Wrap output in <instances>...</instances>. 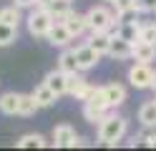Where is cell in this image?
<instances>
[{"label": "cell", "instance_id": "3957f363", "mask_svg": "<svg viewBox=\"0 0 156 151\" xmlns=\"http://www.w3.org/2000/svg\"><path fill=\"white\" fill-rule=\"evenodd\" d=\"M86 20H88L91 33H103V30L116 20V10L106 8V5H93L88 13H86Z\"/></svg>", "mask_w": 156, "mask_h": 151}, {"label": "cell", "instance_id": "6da1fadb", "mask_svg": "<svg viewBox=\"0 0 156 151\" xmlns=\"http://www.w3.org/2000/svg\"><path fill=\"white\" fill-rule=\"evenodd\" d=\"M126 128H129V121H126L123 116L106 113V118L98 124V141L106 144V146H116L126 136Z\"/></svg>", "mask_w": 156, "mask_h": 151}, {"label": "cell", "instance_id": "9c48e42d", "mask_svg": "<svg viewBox=\"0 0 156 151\" xmlns=\"http://www.w3.org/2000/svg\"><path fill=\"white\" fill-rule=\"evenodd\" d=\"M73 141H76V131H73V126L61 124V126L53 128V141H51V144H53L55 149H71Z\"/></svg>", "mask_w": 156, "mask_h": 151}, {"label": "cell", "instance_id": "7c38bea8", "mask_svg": "<svg viewBox=\"0 0 156 151\" xmlns=\"http://www.w3.org/2000/svg\"><path fill=\"white\" fill-rule=\"evenodd\" d=\"M133 58L141 60V63H151V60H156V43L136 40V43H133Z\"/></svg>", "mask_w": 156, "mask_h": 151}, {"label": "cell", "instance_id": "4316f807", "mask_svg": "<svg viewBox=\"0 0 156 151\" xmlns=\"http://www.w3.org/2000/svg\"><path fill=\"white\" fill-rule=\"evenodd\" d=\"M139 40L156 43V23H151V25H141V35H139Z\"/></svg>", "mask_w": 156, "mask_h": 151}, {"label": "cell", "instance_id": "d6a6232c", "mask_svg": "<svg viewBox=\"0 0 156 151\" xmlns=\"http://www.w3.org/2000/svg\"><path fill=\"white\" fill-rule=\"evenodd\" d=\"M144 138H146V146L156 149V134H154V136H144Z\"/></svg>", "mask_w": 156, "mask_h": 151}, {"label": "cell", "instance_id": "4dcf8cb0", "mask_svg": "<svg viewBox=\"0 0 156 151\" xmlns=\"http://www.w3.org/2000/svg\"><path fill=\"white\" fill-rule=\"evenodd\" d=\"M18 8H35V0H13Z\"/></svg>", "mask_w": 156, "mask_h": 151}, {"label": "cell", "instance_id": "484cf974", "mask_svg": "<svg viewBox=\"0 0 156 151\" xmlns=\"http://www.w3.org/2000/svg\"><path fill=\"white\" fill-rule=\"evenodd\" d=\"M106 113H108V111H103V108L93 106V103H83V116H86L88 124H101V121L106 118Z\"/></svg>", "mask_w": 156, "mask_h": 151}, {"label": "cell", "instance_id": "836d02e7", "mask_svg": "<svg viewBox=\"0 0 156 151\" xmlns=\"http://www.w3.org/2000/svg\"><path fill=\"white\" fill-rule=\"evenodd\" d=\"M53 0H35V8H48Z\"/></svg>", "mask_w": 156, "mask_h": 151}, {"label": "cell", "instance_id": "8992f818", "mask_svg": "<svg viewBox=\"0 0 156 151\" xmlns=\"http://www.w3.org/2000/svg\"><path fill=\"white\" fill-rule=\"evenodd\" d=\"M45 40L51 45H58V48H66V45H71L73 43V33L66 28V23H53L51 30H48V35Z\"/></svg>", "mask_w": 156, "mask_h": 151}, {"label": "cell", "instance_id": "83f0119b", "mask_svg": "<svg viewBox=\"0 0 156 151\" xmlns=\"http://www.w3.org/2000/svg\"><path fill=\"white\" fill-rule=\"evenodd\" d=\"M139 13H156V0H136Z\"/></svg>", "mask_w": 156, "mask_h": 151}, {"label": "cell", "instance_id": "8fae6325", "mask_svg": "<svg viewBox=\"0 0 156 151\" xmlns=\"http://www.w3.org/2000/svg\"><path fill=\"white\" fill-rule=\"evenodd\" d=\"M108 56L116 58V60H126V58H133V43L123 38H111V48H108Z\"/></svg>", "mask_w": 156, "mask_h": 151}, {"label": "cell", "instance_id": "2e32d148", "mask_svg": "<svg viewBox=\"0 0 156 151\" xmlns=\"http://www.w3.org/2000/svg\"><path fill=\"white\" fill-rule=\"evenodd\" d=\"M88 45L96 50V53H101V56H108V48H111V35L106 33H91L88 38Z\"/></svg>", "mask_w": 156, "mask_h": 151}, {"label": "cell", "instance_id": "ba28073f", "mask_svg": "<svg viewBox=\"0 0 156 151\" xmlns=\"http://www.w3.org/2000/svg\"><path fill=\"white\" fill-rule=\"evenodd\" d=\"M43 83L51 88L58 98H61L63 93H68V73H66V70H61V68L51 70V73L45 76V81H43Z\"/></svg>", "mask_w": 156, "mask_h": 151}, {"label": "cell", "instance_id": "9a60e30c", "mask_svg": "<svg viewBox=\"0 0 156 151\" xmlns=\"http://www.w3.org/2000/svg\"><path fill=\"white\" fill-rule=\"evenodd\" d=\"M139 121H141V126H146V128L156 126V98L146 101V103L139 108Z\"/></svg>", "mask_w": 156, "mask_h": 151}, {"label": "cell", "instance_id": "cb8c5ba5", "mask_svg": "<svg viewBox=\"0 0 156 151\" xmlns=\"http://www.w3.org/2000/svg\"><path fill=\"white\" fill-rule=\"evenodd\" d=\"M83 103H93V106H98V108H103V111H108V108H111L108 98H106V88H103V86H96V88H93V93L88 96V101H83Z\"/></svg>", "mask_w": 156, "mask_h": 151}, {"label": "cell", "instance_id": "30bf717a", "mask_svg": "<svg viewBox=\"0 0 156 151\" xmlns=\"http://www.w3.org/2000/svg\"><path fill=\"white\" fill-rule=\"evenodd\" d=\"M66 28L73 33V38H78V35H83L86 30H88V20H86V13H78V10H73L71 8V13L66 15Z\"/></svg>", "mask_w": 156, "mask_h": 151}, {"label": "cell", "instance_id": "7402d4cb", "mask_svg": "<svg viewBox=\"0 0 156 151\" xmlns=\"http://www.w3.org/2000/svg\"><path fill=\"white\" fill-rule=\"evenodd\" d=\"M139 35H141V23H136V20H131V23H121L119 38L129 40V43H136V40H139Z\"/></svg>", "mask_w": 156, "mask_h": 151}, {"label": "cell", "instance_id": "d590c367", "mask_svg": "<svg viewBox=\"0 0 156 151\" xmlns=\"http://www.w3.org/2000/svg\"><path fill=\"white\" fill-rule=\"evenodd\" d=\"M106 3H111V5H113V3H116V0H106Z\"/></svg>", "mask_w": 156, "mask_h": 151}, {"label": "cell", "instance_id": "e575fe53", "mask_svg": "<svg viewBox=\"0 0 156 151\" xmlns=\"http://www.w3.org/2000/svg\"><path fill=\"white\" fill-rule=\"evenodd\" d=\"M151 88H154V91H156V73H154V86H151Z\"/></svg>", "mask_w": 156, "mask_h": 151}, {"label": "cell", "instance_id": "f1b7e54d", "mask_svg": "<svg viewBox=\"0 0 156 151\" xmlns=\"http://www.w3.org/2000/svg\"><path fill=\"white\" fill-rule=\"evenodd\" d=\"M133 8H136V0H116L113 3L116 13H126V10H133Z\"/></svg>", "mask_w": 156, "mask_h": 151}, {"label": "cell", "instance_id": "52a82bcc", "mask_svg": "<svg viewBox=\"0 0 156 151\" xmlns=\"http://www.w3.org/2000/svg\"><path fill=\"white\" fill-rule=\"evenodd\" d=\"M76 58H78V66H81V70H91V68L98 66L101 53H96V50H93L88 43H83V45H76Z\"/></svg>", "mask_w": 156, "mask_h": 151}, {"label": "cell", "instance_id": "f546056e", "mask_svg": "<svg viewBox=\"0 0 156 151\" xmlns=\"http://www.w3.org/2000/svg\"><path fill=\"white\" fill-rule=\"evenodd\" d=\"M136 13H139V10L133 8V10H126V13H116V18H119L121 23H131V20L136 18Z\"/></svg>", "mask_w": 156, "mask_h": 151}, {"label": "cell", "instance_id": "603a6c76", "mask_svg": "<svg viewBox=\"0 0 156 151\" xmlns=\"http://www.w3.org/2000/svg\"><path fill=\"white\" fill-rule=\"evenodd\" d=\"M18 40V28L15 25H8L0 20V48H5V45H13Z\"/></svg>", "mask_w": 156, "mask_h": 151}, {"label": "cell", "instance_id": "5b68a950", "mask_svg": "<svg viewBox=\"0 0 156 151\" xmlns=\"http://www.w3.org/2000/svg\"><path fill=\"white\" fill-rule=\"evenodd\" d=\"M93 88L96 86H91L88 81L81 76V70H78V73H68V93H71L76 101H88V96L93 93Z\"/></svg>", "mask_w": 156, "mask_h": 151}, {"label": "cell", "instance_id": "d4e9b609", "mask_svg": "<svg viewBox=\"0 0 156 151\" xmlns=\"http://www.w3.org/2000/svg\"><path fill=\"white\" fill-rule=\"evenodd\" d=\"M0 20H3V23H8V25H15L18 28V23H20V8H18L15 3L13 5H8V8H3L0 10Z\"/></svg>", "mask_w": 156, "mask_h": 151}, {"label": "cell", "instance_id": "ffe728a7", "mask_svg": "<svg viewBox=\"0 0 156 151\" xmlns=\"http://www.w3.org/2000/svg\"><path fill=\"white\" fill-rule=\"evenodd\" d=\"M43 146H48V141L41 134H25L18 138V149H43Z\"/></svg>", "mask_w": 156, "mask_h": 151}, {"label": "cell", "instance_id": "277c9868", "mask_svg": "<svg viewBox=\"0 0 156 151\" xmlns=\"http://www.w3.org/2000/svg\"><path fill=\"white\" fill-rule=\"evenodd\" d=\"M154 73H156V70L151 68V63H141V60H136V63L129 68V83L133 88H139V91L151 88L154 86Z\"/></svg>", "mask_w": 156, "mask_h": 151}, {"label": "cell", "instance_id": "44dd1931", "mask_svg": "<svg viewBox=\"0 0 156 151\" xmlns=\"http://www.w3.org/2000/svg\"><path fill=\"white\" fill-rule=\"evenodd\" d=\"M41 108L33 93H20V108H18V116H33L35 111Z\"/></svg>", "mask_w": 156, "mask_h": 151}, {"label": "cell", "instance_id": "5bb4252c", "mask_svg": "<svg viewBox=\"0 0 156 151\" xmlns=\"http://www.w3.org/2000/svg\"><path fill=\"white\" fill-rule=\"evenodd\" d=\"M18 108H20V93H13V91H8V93L0 96V111H3L5 116H15Z\"/></svg>", "mask_w": 156, "mask_h": 151}, {"label": "cell", "instance_id": "d6986e66", "mask_svg": "<svg viewBox=\"0 0 156 151\" xmlns=\"http://www.w3.org/2000/svg\"><path fill=\"white\" fill-rule=\"evenodd\" d=\"M48 13L53 15L55 23H63L66 15L71 13V0H53V3L48 5Z\"/></svg>", "mask_w": 156, "mask_h": 151}, {"label": "cell", "instance_id": "4fadbf2b", "mask_svg": "<svg viewBox=\"0 0 156 151\" xmlns=\"http://www.w3.org/2000/svg\"><path fill=\"white\" fill-rule=\"evenodd\" d=\"M58 68L66 70V73H78L81 66H78V58H76V48H66L61 56H58Z\"/></svg>", "mask_w": 156, "mask_h": 151}, {"label": "cell", "instance_id": "ac0fdd59", "mask_svg": "<svg viewBox=\"0 0 156 151\" xmlns=\"http://www.w3.org/2000/svg\"><path fill=\"white\" fill-rule=\"evenodd\" d=\"M33 96H35V101H38V106L41 108H48V106H53L55 101H58V96L53 93L51 88H48L45 83H41V86H35V91H33Z\"/></svg>", "mask_w": 156, "mask_h": 151}, {"label": "cell", "instance_id": "e0dca14e", "mask_svg": "<svg viewBox=\"0 0 156 151\" xmlns=\"http://www.w3.org/2000/svg\"><path fill=\"white\" fill-rule=\"evenodd\" d=\"M103 88H106V98H108V103H111V108H116V106H121L123 101H126V88H123L121 83H106Z\"/></svg>", "mask_w": 156, "mask_h": 151}, {"label": "cell", "instance_id": "7a4b0ae2", "mask_svg": "<svg viewBox=\"0 0 156 151\" xmlns=\"http://www.w3.org/2000/svg\"><path fill=\"white\" fill-rule=\"evenodd\" d=\"M25 23H28V33H30L33 38H45L55 20H53L51 13H48V8H35L33 13L28 15Z\"/></svg>", "mask_w": 156, "mask_h": 151}, {"label": "cell", "instance_id": "1f68e13d", "mask_svg": "<svg viewBox=\"0 0 156 151\" xmlns=\"http://www.w3.org/2000/svg\"><path fill=\"white\" fill-rule=\"evenodd\" d=\"M76 146H88V138H83V136H76V141H73V146H71V149H76Z\"/></svg>", "mask_w": 156, "mask_h": 151}]
</instances>
